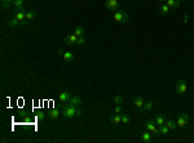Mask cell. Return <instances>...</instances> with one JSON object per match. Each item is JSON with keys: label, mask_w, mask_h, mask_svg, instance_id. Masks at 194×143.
<instances>
[{"label": "cell", "mask_w": 194, "mask_h": 143, "mask_svg": "<svg viewBox=\"0 0 194 143\" xmlns=\"http://www.w3.org/2000/svg\"><path fill=\"white\" fill-rule=\"evenodd\" d=\"M128 20H129V17H128V14H127L124 10H122V9L115 10V13H114V21H115V22L127 23V22H128Z\"/></svg>", "instance_id": "obj_2"}, {"label": "cell", "mask_w": 194, "mask_h": 143, "mask_svg": "<svg viewBox=\"0 0 194 143\" xmlns=\"http://www.w3.org/2000/svg\"><path fill=\"white\" fill-rule=\"evenodd\" d=\"M82 103H83V99H82L80 97H76V95H73V97H71V99H70V103H69V105L78 107V106H80Z\"/></svg>", "instance_id": "obj_11"}, {"label": "cell", "mask_w": 194, "mask_h": 143, "mask_svg": "<svg viewBox=\"0 0 194 143\" xmlns=\"http://www.w3.org/2000/svg\"><path fill=\"white\" fill-rule=\"evenodd\" d=\"M145 128H146V130H149L150 133H153V134H155V136H159V128H157V124H155V121H151V120H146L145 121Z\"/></svg>", "instance_id": "obj_4"}, {"label": "cell", "mask_w": 194, "mask_h": 143, "mask_svg": "<svg viewBox=\"0 0 194 143\" xmlns=\"http://www.w3.org/2000/svg\"><path fill=\"white\" fill-rule=\"evenodd\" d=\"M166 125L168 126L169 130H176V129H177V123H175L174 120H168V121H166Z\"/></svg>", "instance_id": "obj_21"}, {"label": "cell", "mask_w": 194, "mask_h": 143, "mask_svg": "<svg viewBox=\"0 0 194 143\" xmlns=\"http://www.w3.org/2000/svg\"><path fill=\"white\" fill-rule=\"evenodd\" d=\"M169 9H171V8H169L166 3H163V4L161 5V8H159V13H161L162 16H166V14L169 13Z\"/></svg>", "instance_id": "obj_16"}, {"label": "cell", "mask_w": 194, "mask_h": 143, "mask_svg": "<svg viewBox=\"0 0 194 143\" xmlns=\"http://www.w3.org/2000/svg\"><path fill=\"white\" fill-rule=\"evenodd\" d=\"M82 115H83V112H82V110H79V108H78V111H76V116H78V117H80Z\"/></svg>", "instance_id": "obj_33"}, {"label": "cell", "mask_w": 194, "mask_h": 143, "mask_svg": "<svg viewBox=\"0 0 194 143\" xmlns=\"http://www.w3.org/2000/svg\"><path fill=\"white\" fill-rule=\"evenodd\" d=\"M25 16H26V13H25V8H23V7L14 8V17L20 21L22 26H25V25H27V23H29L27 21L25 20Z\"/></svg>", "instance_id": "obj_3"}, {"label": "cell", "mask_w": 194, "mask_h": 143, "mask_svg": "<svg viewBox=\"0 0 194 143\" xmlns=\"http://www.w3.org/2000/svg\"><path fill=\"white\" fill-rule=\"evenodd\" d=\"M105 7L109 10H118L119 9V4L118 0H106L105 1Z\"/></svg>", "instance_id": "obj_8"}, {"label": "cell", "mask_w": 194, "mask_h": 143, "mask_svg": "<svg viewBox=\"0 0 194 143\" xmlns=\"http://www.w3.org/2000/svg\"><path fill=\"white\" fill-rule=\"evenodd\" d=\"M74 34H75L78 38H80V36H84V34H86V30H84L83 26H76L75 30H74Z\"/></svg>", "instance_id": "obj_18"}, {"label": "cell", "mask_w": 194, "mask_h": 143, "mask_svg": "<svg viewBox=\"0 0 194 143\" xmlns=\"http://www.w3.org/2000/svg\"><path fill=\"white\" fill-rule=\"evenodd\" d=\"M188 120H189V115L188 113H180L179 116H177V126H185L188 123Z\"/></svg>", "instance_id": "obj_6"}, {"label": "cell", "mask_w": 194, "mask_h": 143, "mask_svg": "<svg viewBox=\"0 0 194 143\" xmlns=\"http://www.w3.org/2000/svg\"><path fill=\"white\" fill-rule=\"evenodd\" d=\"M1 8H3V10L9 9V8H10V3H1Z\"/></svg>", "instance_id": "obj_30"}, {"label": "cell", "mask_w": 194, "mask_h": 143, "mask_svg": "<svg viewBox=\"0 0 194 143\" xmlns=\"http://www.w3.org/2000/svg\"><path fill=\"white\" fill-rule=\"evenodd\" d=\"M141 141L145 142V143L151 142V134H150V132H149V130L142 132V134H141Z\"/></svg>", "instance_id": "obj_14"}, {"label": "cell", "mask_w": 194, "mask_h": 143, "mask_svg": "<svg viewBox=\"0 0 194 143\" xmlns=\"http://www.w3.org/2000/svg\"><path fill=\"white\" fill-rule=\"evenodd\" d=\"M76 111H78V108H76L75 106L66 105V106H63V108H62V115H63V117H66V119H73L74 116H76Z\"/></svg>", "instance_id": "obj_1"}, {"label": "cell", "mask_w": 194, "mask_h": 143, "mask_svg": "<svg viewBox=\"0 0 194 143\" xmlns=\"http://www.w3.org/2000/svg\"><path fill=\"white\" fill-rule=\"evenodd\" d=\"M166 4L168 5L169 8H174V9H176V8L180 7V0H166Z\"/></svg>", "instance_id": "obj_17"}, {"label": "cell", "mask_w": 194, "mask_h": 143, "mask_svg": "<svg viewBox=\"0 0 194 143\" xmlns=\"http://www.w3.org/2000/svg\"><path fill=\"white\" fill-rule=\"evenodd\" d=\"M76 41H78V36L75 34H70L65 38V43L67 45H74V44H76Z\"/></svg>", "instance_id": "obj_9"}, {"label": "cell", "mask_w": 194, "mask_h": 143, "mask_svg": "<svg viewBox=\"0 0 194 143\" xmlns=\"http://www.w3.org/2000/svg\"><path fill=\"white\" fill-rule=\"evenodd\" d=\"M159 3H166V0H158Z\"/></svg>", "instance_id": "obj_36"}, {"label": "cell", "mask_w": 194, "mask_h": 143, "mask_svg": "<svg viewBox=\"0 0 194 143\" xmlns=\"http://www.w3.org/2000/svg\"><path fill=\"white\" fill-rule=\"evenodd\" d=\"M57 54L60 55V57H63V54H65V50H63V49H58L57 50Z\"/></svg>", "instance_id": "obj_32"}, {"label": "cell", "mask_w": 194, "mask_h": 143, "mask_svg": "<svg viewBox=\"0 0 194 143\" xmlns=\"http://www.w3.org/2000/svg\"><path fill=\"white\" fill-rule=\"evenodd\" d=\"M1 3H13V0H1Z\"/></svg>", "instance_id": "obj_35"}, {"label": "cell", "mask_w": 194, "mask_h": 143, "mask_svg": "<svg viewBox=\"0 0 194 143\" xmlns=\"http://www.w3.org/2000/svg\"><path fill=\"white\" fill-rule=\"evenodd\" d=\"M63 59H65V62H73L74 61V54L71 52H65V54H63Z\"/></svg>", "instance_id": "obj_20"}, {"label": "cell", "mask_w": 194, "mask_h": 143, "mask_svg": "<svg viewBox=\"0 0 194 143\" xmlns=\"http://www.w3.org/2000/svg\"><path fill=\"white\" fill-rule=\"evenodd\" d=\"M48 115H49V117H50V119L56 120V119H57L58 116H60V110H50Z\"/></svg>", "instance_id": "obj_22"}, {"label": "cell", "mask_w": 194, "mask_h": 143, "mask_svg": "<svg viewBox=\"0 0 194 143\" xmlns=\"http://www.w3.org/2000/svg\"><path fill=\"white\" fill-rule=\"evenodd\" d=\"M36 117H38V120H39V121H43V120H44V117H46V115H44V112H39L38 115H36Z\"/></svg>", "instance_id": "obj_31"}, {"label": "cell", "mask_w": 194, "mask_h": 143, "mask_svg": "<svg viewBox=\"0 0 194 143\" xmlns=\"http://www.w3.org/2000/svg\"><path fill=\"white\" fill-rule=\"evenodd\" d=\"M188 18H189V17H188V14H185V16H184V23L188 22Z\"/></svg>", "instance_id": "obj_34"}, {"label": "cell", "mask_w": 194, "mask_h": 143, "mask_svg": "<svg viewBox=\"0 0 194 143\" xmlns=\"http://www.w3.org/2000/svg\"><path fill=\"white\" fill-rule=\"evenodd\" d=\"M110 123L116 125V124H120L122 123V116L119 113H115V115H111L110 116Z\"/></svg>", "instance_id": "obj_13"}, {"label": "cell", "mask_w": 194, "mask_h": 143, "mask_svg": "<svg viewBox=\"0 0 194 143\" xmlns=\"http://www.w3.org/2000/svg\"><path fill=\"white\" fill-rule=\"evenodd\" d=\"M21 25V22L17 20V18H10V20H8V22H7V26L9 28H17L18 26Z\"/></svg>", "instance_id": "obj_10"}, {"label": "cell", "mask_w": 194, "mask_h": 143, "mask_svg": "<svg viewBox=\"0 0 194 143\" xmlns=\"http://www.w3.org/2000/svg\"><path fill=\"white\" fill-rule=\"evenodd\" d=\"M71 97H73V95L69 93L67 90H62L60 94H58V101L62 102V103H67V102H70Z\"/></svg>", "instance_id": "obj_7"}, {"label": "cell", "mask_w": 194, "mask_h": 143, "mask_svg": "<svg viewBox=\"0 0 194 143\" xmlns=\"http://www.w3.org/2000/svg\"><path fill=\"white\" fill-rule=\"evenodd\" d=\"M151 108H153V102H145L144 103V107H142L144 111H150Z\"/></svg>", "instance_id": "obj_26"}, {"label": "cell", "mask_w": 194, "mask_h": 143, "mask_svg": "<svg viewBox=\"0 0 194 143\" xmlns=\"http://www.w3.org/2000/svg\"><path fill=\"white\" fill-rule=\"evenodd\" d=\"M154 121H155L157 126H161V125H164V124H166V119H164L163 115H157Z\"/></svg>", "instance_id": "obj_15"}, {"label": "cell", "mask_w": 194, "mask_h": 143, "mask_svg": "<svg viewBox=\"0 0 194 143\" xmlns=\"http://www.w3.org/2000/svg\"><path fill=\"white\" fill-rule=\"evenodd\" d=\"M36 18V12L34 9L31 10H27L26 12V16H25V20L27 21V22H31V21H34Z\"/></svg>", "instance_id": "obj_12"}, {"label": "cell", "mask_w": 194, "mask_h": 143, "mask_svg": "<svg viewBox=\"0 0 194 143\" xmlns=\"http://www.w3.org/2000/svg\"><path fill=\"white\" fill-rule=\"evenodd\" d=\"M114 103H115V105H122V103H123V97H122V95H115V97H114Z\"/></svg>", "instance_id": "obj_27"}, {"label": "cell", "mask_w": 194, "mask_h": 143, "mask_svg": "<svg viewBox=\"0 0 194 143\" xmlns=\"http://www.w3.org/2000/svg\"><path fill=\"white\" fill-rule=\"evenodd\" d=\"M175 89H176V93L177 94H184V93H187V90H188V85H187V81L185 80H179L176 83V86H175Z\"/></svg>", "instance_id": "obj_5"}, {"label": "cell", "mask_w": 194, "mask_h": 143, "mask_svg": "<svg viewBox=\"0 0 194 143\" xmlns=\"http://www.w3.org/2000/svg\"><path fill=\"white\" fill-rule=\"evenodd\" d=\"M120 116H122V124H126L127 125V124L129 123V116L127 115V113H122Z\"/></svg>", "instance_id": "obj_25"}, {"label": "cell", "mask_w": 194, "mask_h": 143, "mask_svg": "<svg viewBox=\"0 0 194 143\" xmlns=\"http://www.w3.org/2000/svg\"><path fill=\"white\" fill-rule=\"evenodd\" d=\"M86 43H87V41H86V39H84V36H80V38H78V41H76L75 45L80 47V45H84Z\"/></svg>", "instance_id": "obj_28"}, {"label": "cell", "mask_w": 194, "mask_h": 143, "mask_svg": "<svg viewBox=\"0 0 194 143\" xmlns=\"http://www.w3.org/2000/svg\"><path fill=\"white\" fill-rule=\"evenodd\" d=\"M168 132H169V129H168V126L164 124V125H161L159 126V133L161 134H163V136H167L168 134Z\"/></svg>", "instance_id": "obj_23"}, {"label": "cell", "mask_w": 194, "mask_h": 143, "mask_svg": "<svg viewBox=\"0 0 194 143\" xmlns=\"http://www.w3.org/2000/svg\"><path fill=\"white\" fill-rule=\"evenodd\" d=\"M23 3H25V0H13V7L14 8H18V7H23Z\"/></svg>", "instance_id": "obj_24"}, {"label": "cell", "mask_w": 194, "mask_h": 143, "mask_svg": "<svg viewBox=\"0 0 194 143\" xmlns=\"http://www.w3.org/2000/svg\"><path fill=\"white\" fill-rule=\"evenodd\" d=\"M144 99H142L141 97H136V98H133V105L136 106L137 108H142L144 107Z\"/></svg>", "instance_id": "obj_19"}, {"label": "cell", "mask_w": 194, "mask_h": 143, "mask_svg": "<svg viewBox=\"0 0 194 143\" xmlns=\"http://www.w3.org/2000/svg\"><path fill=\"white\" fill-rule=\"evenodd\" d=\"M114 112H115V113H120V112H122V105H115Z\"/></svg>", "instance_id": "obj_29"}, {"label": "cell", "mask_w": 194, "mask_h": 143, "mask_svg": "<svg viewBox=\"0 0 194 143\" xmlns=\"http://www.w3.org/2000/svg\"><path fill=\"white\" fill-rule=\"evenodd\" d=\"M180 1H187V0H180Z\"/></svg>", "instance_id": "obj_37"}]
</instances>
